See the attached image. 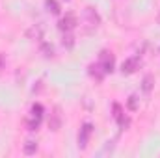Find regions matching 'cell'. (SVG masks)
Masks as SVG:
<instances>
[{"label": "cell", "instance_id": "obj_1", "mask_svg": "<svg viewBox=\"0 0 160 158\" xmlns=\"http://www.w3.org/2000/svg\"><path fill=\"white\" fill-rule=\"evenodd\" d=\"M84 22H86V26H88V32H93V30L99 28L101 17H99V13L95 11V7L88 6V7L84 9Z\"/></svg>", "mask_w": 160, "mask_h": 158}, {"label": "cell", "instance_id": "obj_2", "mask_svg": "<svg viewBox=\"0 0 160 158\" xmlns=\"http://www.w3.org/2000/svg\"><path fill=\"white\" fill-rule=\"evenodd\" d=\"M41 119H43V106L39 102L32 106L30 110V116L26 119V125H28V130H38V126L41 125Z\"/></svg>", "mask_w": 160, "mask_h": 158}, {"label": "cell", "instance_id": "obj_3", "mask_svg": "<svg viewBox=\"0 0 160 158\" xmlns=\"http://www.w3.org/2000/svg\"><path fill=\"white\" fill-rule=\"evenodd\" d=\"M140 65H142L140 56H130V58H127V60L121 63V73H123V75H132V73H136V71L140 69Z\"/></svg>", "mask_w": 160, "mask_h": 158}, {"label": "cell", "instance_id": "obj_4", "mask_svg": "<svg viewBox=\"0 0 160 158\" xmlns=\"http://www.w3.org/2000/svg\"><path fill=\"white\" fill-rule=\"evenodd\" d=\"M91 134H93V125H91V123H84L82 128H80V132H78V147L82 151L88 147Z\"/></svg>", "mask_w": 160, "mask_h": 158}, {"label": "cell", "instance_id": "obj_5", "mask_svg": "<svg viewBox=\"0 0 160 158\" xmlns=\"http://www.w3.org/2000/svg\"><path fill=\"white\" fill-rule=\"evenodd\" d=\"M77 24H78L77 15H75V13H65V17H62V19H60L58 28H60L62 32H71V30H75V28H77Z\"/></svg>", "mask_w": 160, "mask_h": 158}, {"label": "cell", "instance_id": "obj_6", "mask_svg": "<svg viewBox=\"0 0 160 158\" xmlns=\"http://www.w3.org/2000/svg\"><path fill=\"white\" fill-rule=\"evenodd\" d=\"M99 63H101L104 73H112L114 71V54L108 52V50H102L101 56H99Z\"/></svg>", "mask_w": 160, "mask_h": 158}, {"label": "cell", "instance_id": "obj_7", "mask_svg": "<svg viewBox=\"0 0 160 158\" xmlns=\"http://www.w3.org/2000/svg\"><path fill=\"white\" fill-rule=\"evenodd\" d=\"M114 117H116V121H118V125H119L121 128H127L128 126V119L125 117V114H123L119 104H114Z\"/></svg>", "mask_w": 160, "mask_h": 158}, {"label": "cell", "instance_id": "obj_8", "mask_svg": "<svg viewBox=\"0 0 160 158\" xmlns=\"http://www.w3.org/2000/svg\"><path fill=\"white\" fill-rule=\"evenodd\" d=\"M89 75H91V77H93L95 80H102L106 73L102 71L101 63H91V65H89Z\"/></svg>", "mask_w": 160, "mask_h": 158}, {"label": "cell", "instance_id": "obj_9", "mask_svg": "<svg viewBox=\"0 0 160 158\" xmlns=\"http://www.w3.org/2000/svg\"><path fill=\"white\" fill-rule=\"evenodd\" d=\"M24 155H34L36 151H38V141H34V140H28L26 143H24Z\"/></svg>", "mask_w": 160, "mask_h": 158}, {"label": "cell", "instance_id": "obj_10", "mask_svg": "<svg viewBox=\"0 0 160 158\" xmlns=\"http://www.w3.org/2000/svg\"><path fill=\"white\" fill-rule=\"evenodd\" d=\"M153 82H155V78H153L151 75H147V77L143 78V82H142V89H143L145 93H149V91L153 89Z\"/></svg>", "mask_w": 160, "mask_h": 158}, {"label": "cell", "instance_id": "obj_11", "mask_svg": "<svg viewBox=\"0 0 160 158\" xmlns=\"http://www.w3.org/2000/svg\"><path fill=\"white\" fill-rule=\"evenodd\" d=\"M45 6L50 13H60V4L56 0H45Z\"/></svg>", "mask_w": 160, "mask_h": 158}, {"label": "cell", "instance_id": "obj_12", "mask_svg": "<svg viewBox=\"0 0 160 158\" xmlns=\"http://www.w3.org/2000/svg\"><path fill=\"white\" fill-rule=\"evenodd\" d=\"M63 45H65L67 48H71V47L75 45V39H73V36H71L69 32H65V36H63Z\"/></svg>", "mask_w": 160, "mask_h": 158}, {"label": "cell", "instance_id": "obj_13", "mask_svg": "<svg viewBox=\"0 0 160 158\" xmlns=\"http://www.w3.org/2000/svg\"><path fill=\"white\" fill-rule=\"evenodd\" d=\"M128 108L130 110H138V97L136 95H130L128 97Z\"/></svg>", "mask_w": 160, "mask_h": 158}, {"label": "cell", "instance_id": "obj_14", "mask_svg": "<svg viewBox=\"0 0 160 158\" xmlns=\"http://www.w3.org/2000/svg\"><path fill=\"white\" fill-rule=\"evenodd\" d=\"M43 50L47 52L45 56H52V47H48V45H43Z\"/></svg>", "mask_w": 160, "mask_h": 158}]
</instances>
